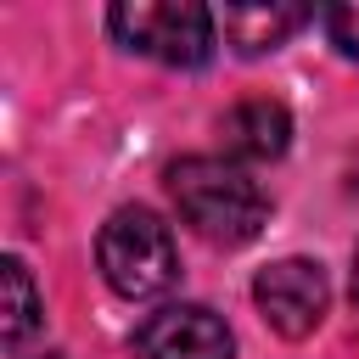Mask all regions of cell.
<instances>
[{
  "mask_svg": "<svg viewBox=\"0 0 359 359\" xmlns=\"http://www.w3.org/2000/svg\"><path fill=\"white\" fill-rule=\"evenodd\" d=\"M168 196H174L180 219L213 247H247L269 219L258 180L236 157H202L196 151V157L168 163Z\"/></svg>",
  "mask_w": 359,
  "mask_h": 359,
  "instance_id": "6da1fadb",
  "label": "cell"
},
{
  "mask_svg": "<svg viewBox=\"0 0 359 359\" xmlns=\"http://www.w3.org/2000/svg\"><path fill=\"white\" fill-rule=\"evenodd\" d=\"M95 258H101L107 286H112L118 297H129V303L168 292V286H174V275H180L174 230H168L151 208H118V213L101 224Z\"/></svg>",
  "mask_w": 359,
  "mask_h": 359,
  "instance_id": "7a4b0ae2",
  "label": "cell"
},
{
  "mask_svg": "<svg viewBox=\"0 0 359 359\" xmlns=\"http://www.w3.org/2000/svg\"><path fill=\"white\" fill-rule=\"evenodd\" d=\"M213 22L219 17L196 0H135L107 11V28L163 67H202L213 56Z\"/></svg>",
  "mask_w": 359,
  "mask_h": 359,
  "instance_id": "3957f363",
  "label": "cell"
},
{
  "mask_svg": "<svg viewBox=\"0 0 359 359\" xmlns=\"http://www.w3.org/2000/svg\"><path fill=\"white\" fill-rule=\"evenodd\" d=\"M252 303H258V314L269 320V331H280L286 342H303V337L325 320L331 286H325V269H320V264H309V258H280V264L258 269Z\"/></svg>",
  "mask_w": 359,
  "mask_h": 359,
  "instance_id": "277c9868",
  "label": "cell"
},
{
  "mask_svg": "<svg viewBox=\"0 0 359 359\" xmlns=\"http://www.w3.org/2000/svg\"><path fill=\"white\" fill-rule=\"evenodd\" d=\"M135 359H236V337L213 309L168 303L135 331Z\"/></svg>",
  "mask_w": 359,
  "mask_h": 359,
  "instance_id": "5b68a950",
  "label": "cell"
},
{
  "mask_svg": "<svg viewBox=\"0 0 359 359\" xmlns=\"http://www.w3.org/2000/svg\"><path fill=\"white\" fill-rule=\"evenodd\" d=\"M224 151L230 157H280L292 146V112L269 95H252L224 112Z\"/></svg>",
  "mask_w": 359,
  "mask_h": 359,
  "instance_id": "8992f818",
  "label": "cell"
},
{
  "mask_svg": "<svg viewBox=\"0 0 359 359\" xmlns=\"http://www.w3.org/2000/svg\"><path fill=\"white\" fill-rule=\"evenodd\" d=\"M303 22H314L309 6H224L219 11V28L236 45V56H264V50L286 45Z\"/></svg>",
  "mask_w": 359,
  "mask_h": 359,
  "instance_id": "52a82bcc",
  "label": "cell"
},
{
  "mask_svg": "<svg viewBox=\"0 0 359 359\" xmlns=\"http://www.w3.org/2000/svg\"><path fill=\"white\" fill-rule=\"evenodd\" d=\"M39 314H45V303H39V292H34L28 264H22V258H6V264H0V337L17 348V342L39 325Z\"/></svg>",
  "mask_w": 359,
  "mask_h": 359,
  "instance_id": "ba28073f",
  "label": "cell"
},
{
  "mask_svg": "<svg viewBox=\"0 0 359 359\" xmlns=\"http://www.w3.org/2000/svg\"><path fill=\"white\" fill-rule=\"evenodd\" d=\"M320 28H325V39H331L342 56H353V62H359V0L320 11Z\"/></svg>",
  "mask_w": 359,
  "mask_h": 359,
  "instance_id": "9c48e42d",
  "label": "cell"
},
{
  "mask_svg": "<svg viewBox=\"0 0 359 359\" xmlns=\"http://www.w3.org/2000/svg\"><path fill=\"white\" fill-rule=\"evenodd\" d=\"M353 303H359V252H353Z\"/></svg>",
  "mask_w": 359,
  "mask_h": 359,
  "instance_id": "30bf717a",
  "label": "cell"
},
{
  "mask_svg": "<svg viewBox=\"0 0 359 359\" xmlns=\"http://www.w3.org/2000/svg\"><path fill=\"white\" fill-rule=\"evenodd\" d=\"M34 359H67V353H34Z\"/></svg>",
  "mask_w": 359,
  "mask_h": 359,
  "instance_id": "8fae6325",
  "label": "cell"
}]
</instances>
